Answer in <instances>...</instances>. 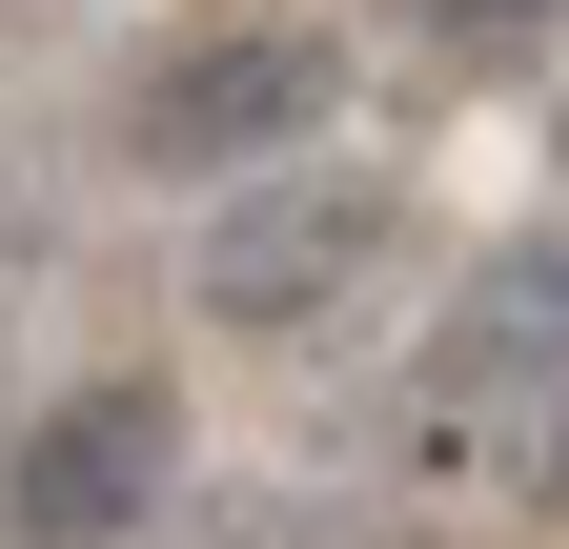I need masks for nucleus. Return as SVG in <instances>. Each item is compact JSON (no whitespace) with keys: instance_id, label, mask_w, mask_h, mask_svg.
<instances>
[{"instance_id":"nucleus-1","label":"nucleus","mask_w":569,"mask_h":549,"mask_svg":"<svg viewBox=\"0 0 569 549\" xmlns=\"http://www.w3.org/2000/svg\"><path fill=\"white\" fill-rule=\"evenodd\" d=\"M326 102H346V41H306V21H224V41L142 61L122 163H163V183H264V163L326 143Z\"/></svg>"},{"instance_id":"nucleus-2","label":"nucleus","mask_w":569,"mask_h":549,"mask_svg":"<svg viewBox=\"0 0 569 549\" xmlns=\"http://www.w3.org/2000/svg\"><path fill=\"white\" fill-rule=\"evenodd\" d=\"M407 428H427V468H448V448H569V224H529V244L468 264Z\"/></svg>"},{"instance_id":"nucleus-3","label":"nucleus","mask_w":569,"mask_h":549,"mask_svg":"<svg viewBox=\"0 0 569 549\" xmlns=\"http://www.w3.org/2000/svg\"><path fill=\"white\" fill-rule=\"evenodd\" d=\"M387 244H407V203H387V183L284 163L264 203H224V224H203V306H224V326H326V306L367 286Z\"/></svg>"},{"instance_id":"nucleus-4","label":"nucleus","mask_w":569,"mask_h":549,"mask_svg":"<svg viewBox=\"0 0 569 549\" xmlns=\"http://www.w3.org/2000/svg\"><path fill=\"white\" fill-rule=\"evenodd\" d=\"M163 448H183L163 387H61L21 428V468H0V549H122L163 509Z\"/></svg>"},{"instance_id":"nucleus-5","label":"nucleus","mask_w":569,"mask_h":549,"mask_svg":"<svg viewBox=\"0 0 569 549\" xmlns=\"http://www.w3.org/2000/svg\"><path fill=\"white\" fill-rule=\"evenodd\" d=\"M549 0H427V41H529Z\"/></svg>"}]
</instances>
